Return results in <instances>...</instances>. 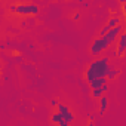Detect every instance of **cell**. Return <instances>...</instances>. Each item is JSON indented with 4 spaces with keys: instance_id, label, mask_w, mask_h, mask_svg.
Wrapping results in <instances>:
<instances>
[{
    "instance_id": "6da1fadb",
    "label": "cell",
    "mask_w": 126,
    "mask_h": 126,
    "mask_svg": "<svg viewBox=\"0 0 126 126\" xmlns=\"http://www.w3.org/2000/svg\"><path fill=\"white\" fill-rule=\"evenodd\" d=\"M110 58L108 56H104L101 59H95L91 62V65L86 68V73H85V77H86V82L88 85L94 80V79H99V77H105L107 73L110 71Z\"/></svg>"
},
{
    "instance_id": "7a4b0ae2",
    "label": "cell",
    "mask_w": 126,
    "mask_h": 126,
    "mask_svg": "<svg viewBox=\"0 0 126 126\" xmlns=\"http://www.w3.org/2000/svg\"><path fill=\"white\" fill-rule=\"evenodd\" d=\"M16 14L19 15H27V16H36L39 12H40V8L34 3H19L16 5Z\"/></svg>"
},
{
    "instance_id": "3957f363",
    "label": "cell",
    "mask_w": 126,
    "mask_h": 126,
    "mask_svg": "<svg viewBox=\"0 0 126 126\" xmlns=\"http://www.w3.org/2000/svg\"><path fill=\"white\" fill-rule=\"evenodd\" d=\"M108 47H110V45H108V43H107L102 37H98V39H95V40L92 42L89 52H91V55L98 56L99 53H102V52H104V50H107Z\"/></svg>"
},
{
    "instance_id": "277c9868",
    "label": "cell",
    "mask_w": 126,
    "mask_h": 126,
    "mask_svg": "<svg viewBox=\"0 0 126 126\" xmlns=\"http://www.w3.org/2000/svg\"><path fill=\"white\" fill-rule=\"evenodd\" d=\"M123 30H125V25H123V24H119L117 27L108 30V33H107L102 39H104L108 45H113V43H116V40H117V37L120 36V33H123Z\"/></svg>"
},
{
    "instance_id": "5b68a950",
    "label": "cell",
    "mask_w": 126,
    "mask_h": 126,
    "mask_svg": "<svg viewBox=\"0 0 126 126\" xmlns=\"http://www.w3.org/2000/svg\"><path fill=\"white\" fill-rule=\"evenodd\" d=\"M125 50H126V33H120V36L117 37V49H116V53L119 58H122L125 55Z\"/></svg>"
},
{
    "instance_id": "8992f818",
    "label": "cell",
    "mask_w": 126,
    "mask_h": 126,
    "mask_svg": "<svg viewBox=\"0 0 126 126\" xmlns=\"http://www.w3.org/2000/svg\"><path fill=\"white\" fill-rule=\"evenodd\" d=\"M105 83H108L107 79H105V77H99V79H94L88 86H89V89L92 91V89H99V88H101L102 85H105Z\"/></svg>"
},
{
    "instance_id": "52a82bcc",
    "label": "cell",
    "mask_w": 126,
    "mask_h": 126,
    "mask_svg": "<svg viewBox=\"0 0 126 126\" xmlns=\"http://www.w3.org/2000/svg\"><path fill=\"white\" fill-rule=\"evenodd\" d=\"M119 24H123V18H119L117 15H113L108 21H107V27H108V30H111V28H114V27H117Z\"/></svg>"
},
{
    "instance_id": "ba28073f",
    "label": "cell",
    "mask_w": 126,
    "mask_h": 126,
    "mask_svg": "<svg viewBox=\"0 0 126 126\" xmlns=\"http://www.w3.org/2000/svg\"><path fill=\"white\" fill-rule=\"evenodd\" d=\"M107 108H108V98L105 96V95H102L101 98H99V114H104L105 111H107Z\"/></svg>"
},
{
    "instance_id": "9c48e42d",
    "label": "cell",
    "mask_w": 126,
    "mask_h": 126,
    "mask_svg": "<svg viewBox=\"0 0 126 126\" xmlns=\"http://www.w3.org/2000/svg\"><path fill=\"white\" fill-rule=\"evenodd\" d=\"M119 74H120V70H119V68H113V67H111V68H110V71L107 73L105 79H107V82H110V80H114Z\"/></svg>"
},
{
    "instance_id": "30bf717a",
    "label": "cell",
    "mask_w": 126,
    "mask_h": 126,
    "mask_svg": "<svg viewBox=\"0 0 126 126\" xmlns=\"http://www.w3.org/2000/svg\"><path fill=\"white\" fill-rule=\"evenodd\" d=\"M56 110H58L56 113H59L61 116H64V114H67V113L70 111V108H68V105H65V104H61V102H59V104L56 105Z\"/></svg>"
},
{
    "instance_id": "8fae6325",
    "label": "cell",
    "mask_w": 126,
    "mask_h": 126,
    "mask_svg": "<svg viewBox=\"0 0 126 126\" xmlns=\"http://www.w3.org/2000/svg\"><path fill=\"white\" fill-rule=\"evenodd\" d=\"M62 119H64V120L67 122V125H71V123H73V120H74V114H73L71 111H68L67 114L62 116Z\"/></svg>"
},
{
    "instance_id": "7c38bea8",
    "label": "cell",
    "mask_w": 126,
    "mask_h": 126,
    "mask_svg": "<svg viewBox=\"0 0 126 126\" xmlns=\"http://www.w3.org/2000/svg\"><path fill=\"white\" fill-rule=\"evenodd\" d=\"M59 120H62V116H61L59 113H53V114L50 116V122H52L53 125H58Z\"/></svg>"
},
{
    "instance_id": "4fadbf2b",
    "label": "cell",
    "mask_w": 126,
    "mask_h": 126,
    "mask_svg": "<svg viewBox=\"0 0 126 126\" xmlns=\"http://www.w3.org/2000/svg\"><path fill=\"white\" fill-rule=\"evenodd\" d=\"M102 95H104V94L101 92V89H92V96H94V98L99 99V98H101Z\"/></svg>"
},
{
    "instance_id": "5bb4252c",
    "label": "cell",
    "mask_w": 126,
    "mask_h": 126,
    "mask_svg": "<svg viewBox=\"0 0 126 126\" xmlns=\"http://www.w3.org/2000/svg\"><path fill=\"white\" fill-rule=\"evenodd\" d=\"M107 33H108V27H107V25H104V27L99 30V37H104Z\"/></svg>"
},
{
    "instance_id": "9a60e30c",
    "label": "cell",
    "mask_w": 126,
    "mask_h": 126,
    "mask_svg": "<svg viewBox=\"0 0 126 126\" xmlns=\"http://www.w3.org/2000/svg\"><path fill=\"white\" fill-rule=\"evenodd\" d=\"M25 24H30V27L36 25V18H34V16H28V19H27V22H25Z\"/></svg>"
},
{
    "instance_id": "2e32d148",
    "label": "cell",
    "mask_w": 126,
    "mask_h": 126,
    "mask_svg": "<svg viewBox=\"0 0 126 126\" xmlns=\"http://www.w3.org/2000/svg\"><path fill=\"white\" fill-rule=\"evenodd\" d=\"M49 104H50V107H56V105L59 104V101H58L56 98H53V99H50V101H49Z\"/></svg>"
},
{
    "instance_id": "e0dca14e",
    "label": "cell",
    "mask_w": 126,
    "mask_h": 126,
    "mask_svg": "<svg viewBox=\"0 0 126 126\" xmlns=\"http://www.w3.org/2000/svg\"><path fill=\"white\" fill-rule=\"evenodd\" d=\"M99 89H101V92H102V94H105V92L108 91V83H105V85H102V86H101Z\"/></svg>"
},
{
    "instance_id": "ac0fdd59",
    "label": "cell",
    "mask_w": 126,
    "mask_h": 126,
    "mask_svg": "<svg viewBox=\"0 0 126 126\" xmlns=\"http://www.w3.org/2000/svg\"><path fill=\"white\" fill-rule=\"evenodd\" d=\"M8 9H9V12H15V11H16V5H11Z\"/></svg>"
},
{
    "instance_id": "d6986e66",
    "label": "cell",
    "mask_w": 126,
    "mask_h": 126,
    "mask_svg": "<svg viewBox=\"0 0 126 126\" xmlns=\"http://www.w3.org/2000/svg\"><path fill=\"white\" fill-rule=\"evenodd\" d=\"M58 126H67V122L62 119V120H59V123H58Z\"/></svg>"
},
{
    "instance_id": "ffe728a7",
    "label": "cell",
    "mask_w": 126,
    "mask_h": 126,
    "mask_svg": "<svg viewBox=\"0 0 126 126\" xmlns=\"http://www.w3.org/2000/svg\"><path fill=\"white\" fill-rule=\"evenodd\" d=\"M82 89H83V92L86 94V92H88V89H89V86H86V85H83V86H82Z\"/></svg>"
},
{
    "instance_id": "44dd1931",
    "label": "cell",
    "mask_w": 126,
    "mask_h": 126,
    "mask_svg": "<svg viewBox=\"0 0 126 126\" xmlns=\"http://www.w3.org/2000/svg\"><path fill=\"white\" fill-rule=\"evenodd\" d=\"M73 18H74V19H79V18H80V14H79V12H76V14H74V16H73Z\"/></svg>"
},
{
    "instance_id": "7402d4cb",
    "label": "cell",
    "mask_w": 126,
    "mask_h": 126,
    "mask_svg": "<svg viewBox=\"0 0 126 126\" xmlns=\"http://www.w3.org/2000/svg\"><path fill=\"white\" fill-rule=\"evenodd\" d=\"M88 126H95V123H94V122H89V123H88Z\"/></svg>"
},
{
    "instance_id": "603a6c76",
    "label": "cell",
    "mask_w": 126,
    "mask_h": 126,
    "mask_svg": "<svg viewBox=\"0 0 126 126\" xmlns=\"http://www.w3.org/2000/svg\"><path fill=\"white\" fill-rule=\"evenodd\" d=\"M0 126H6V125H0Z\"/></svg>"
},
{
    "instance_id": "cb8c5ba5",
    "label": "cell",
    "mask_w": 126,
    "mask_h": 126,
    "mask_svg": "<svg viewBox=\"0 0 126 126\" xmlns=\"http://www.w3.org/2000/svg\"><path fill=\"white\" fill-rule=\"evenodd\" d=\"M67 126H73V125H67Z\"/></svg>"
}]
</instances>
